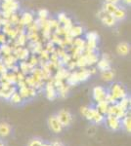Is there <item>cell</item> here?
Instances as JSON below:
<instances>
[{
	"label": "cell",
	"mask_w": 131,
	"mask_h": 146,
	"mask_svg": "<svg viewBox=\"0 0 131 146\" xmlns=\"http://www.w3.org/2000/svg\"><path fill=\"white\" fill-rule=\"evenodd\" d=\"M101 78L102 80H104V81H106V82L113 81L114 78H115V72L112 71L111 69L104 70V71H102L101 73Z\"/></svg>",
	"instance_id": "cell-17"
},
{
	"label": "cell",
	"mask_w": 131,
	"mask_h": 146,
	"mask_svg": "<svg viewBox=\"0 0 131 146\" xmlns=\"http://www.w3.org/2000/svg\"><path fill=\"white\" fill-rule=\"evenodd\" d=\"M80 114L83 117H85L87 120L92 121L96 124H100L104 121L105 117L103 114H101L97 108H89L87 106H82L80 107Z\"/></svg>",
	"instance_id": "cell-1"
},
{
	"label": "cell",
	"mask_w": 131,
	"mask_h": 146,
	"mask_svg": "<svg viewBox=\"0 0 131 146\" xmlns=\"http://www.w3.org/2000/svg\"><path fill=\"white\" fill-rule=\"evenodd\" d=\"M45 92H46V96L47 98L50 100H55L57 96V91L56 88H55L54 84H53V80H50L48 83L46 84V87H45Z\"/></svg>",
	"instance_id": "cell-9"
},
{
	"label": "cell",
	"mask_w": 131,
	"mask_h": 146,
	"mask_svg": "<svg viewBox=\"0 0 131 146\" xmlns=\"http://www.w3.org/2000/svg\"><path fill=\"white\" fill-rule=\"evenodd\" d=\"M67 18H68V17H67V16L64 13L59 14V16H58V22H59V23H63L66 21Z\"/></svg>",
	"instance_id": "cell-38"
},
{
	"label": "cell",
	"mask_w": 131,
	"mask_h": 146,
	"mask_svg": "<svg viewBox=\"0 0 131 146\" xmlns=\"http://www.w3.org/2000/svg\"><path fill=\"white\" fill-rule=\"evenodd\" d=\"M83 32V28L80 25H73L71 27V29L69 30V35L71 37H78L79 35H81Z\"/></svg>",
	"instance_id": "cell-16"
},
{
	"label": "cell",
	"mask_w": 131,
	"mask_h": 146,
	"mask_svg": "<svg viewBox=\"0 0 131 146\" xmlns=\"http://www.w3.org/2000/svg\"><path fill=\"white\" fill-rule=\"evenodd\" d=\"M98 38H99V35L97 32H95V31L88 32V33L86 34L87 41H98Z\"/></svg>",
	"instance_id": "cell-28"
},
{
	"label": "cell",
	"mask_w": 131,
	"mask_h": 146,
	"mask_svg": "<svg viewBox=\"0 0 131 146\" xmlns=\"http://www.w3.org/2000/svg\"><path fill=\"white\" fill-rule=\"evenodd\" d=\"M109 103L106 100H102L97 102V110L103 115H106L108 112V108H109Z\"/></svg>",
	"instance_id": "cell-19"
},
{
	"label": "cell",
	"mask_w": 131,
	"mask_h": 146,
	"mask_svg": "<svg viewBox=\"0 0 131 146\" xmlns=\"http://www.w3.org/2000/svg\"><path fill=\"white\" fill-rule=\"evenodd\" d=\"M0 146H4V143H3V142H2V141H1V140H0Z\"/></svg>",
	"instance_id": "cell-46"
},
{
	"label": "cell",
	"mask_w": 131,
	"mask_h": 146,
	"mask_svg": "<svg viewBox=\"0 0 131 146\" xmlns=\"http://www.w3.org/2000/svg\"><path fill=\"white\" fill-rule=\"evenodd\" d=\"M105 100H106L110 105H111V104H116V103L118 102V100H116V98H114V96H112L110 93L109 94L107 93V96H106V98H105Z\"/></svg>",
	"instance_id": "cell-34"
},
{
	"label": "cell",
	"mask_w": 131,
	"mask_h": 146,
	"mask_svg": "<svg viewBox=\"0 0 131 146\" xmlns=\"http://www.w3.org/2000/svg\"><path fill=\"white\" fill-rule=\"evenodd\" d=\"M42 146H52V145L51 144H43Z\"/></svg>",
	"instance_id": "cell-47"
},
{
	"label": "cell",
	"mask_w": 131,
	"mask_h": 146,
	"mask_svg": "<svg viewBox=\"0 0 131 146\" xmlns=\"http://www.w3.org/2000/svg\"><path fill=\"white\" fill-rule=\"evenodd\" d=\"M98 17L100 18L101 22L103 23L105 25H107V27H114V25H116V19L113 17V15L107 13V12H105L104 10H101L99 12Z\"/></svg>",
	"instance_id": "cell-5"
},
{
	"label": "cell",
	"mask_w": 131,
	"mask_h": 146,
	"mask_svg": "<svg viewBox=\"0 0 131 146\" xmlns=\"http://www.w3.org/2000/svg\"><path fill=\"white\" fill-rule=\"evenodd\" d=\"M107 3H113V4H118L121 0H105Z\"/></svg>",
	"instance_id": "cell-43"
},
{
	"label": "cell",
	"mask_w": 131,
	"mask_h": 146,
	"mask_svg": "<svg viewBox=\"0 0 131 146\" xmlns=\"http://www.w3.org/2000/svg\"><path fill=\"white\" fill-rule=\"evenodd\" d=\"M48 125H49V128L51 129L53 133H59L62 131V129H63V126L61 125V123L59 122L58 118H57V116H50L49 119H48Z\"/></svg>",
	"instance_id": "cell-6"
},
{
	"label": "cell",
	"mask_w": 131,
	"mask_h": 146,
	"mask_svg": "<svg viewBox=\"0 0 131 146\" xmlns=\"http://www.w3.org/2000/svg\"><path fill=\"white\" fill-rule=\"evenodd\" d=\"M11 52H12V49H11L10 46L2 44L1 48H0V53L4 54L5 56H9V55H11Z\"/></svg>",
	"instance_id": "cell-30"
},
{
	"label": "cell",
	"mask_w": 131,
	"mask_h": 146,
	"mask_svg": "<svg viewBox=\"0 0 131 146\" xmlns=\"http://www.w3.org/2000/svg\"><path fill=\"white\" fill-rule=\"evenodd\" d=\"M4 3H8V4H11V3H14L16 2V0H3Z\"/></svg>",
	"instance_id": "cell-45"
},
{
	"label": "cell",
	"mask_w": 131,
	"mask_h": 146,
	"mask_svg": "<svg viewBox=\"0 0 131 146\" xmlns=\"http://www.w3.org/2000/svg\"><path fill=\"white\" fill-rule=\"evenodd\" d=\"M42 145H43L42 141L39 140V139H37V138H35V139H32L30 142V144H28V146H42Z\"/></svg>",
	"instance_id": "cell-37"
},
{
	"label": "cell",
	"mask_w": 131,
	"mask_h": 146,
	"mask_svg": "<svg viewBox=\"0 0 131 146\" xmlns=\"http://www.w3.org/2000/svg\"><path fill=\"white\" fill-rule=\"evenodd\" d=\"M75 64L77 66L80 67V68H84L87 65V62H86V58H85L84 55H81L77 58V62H75Z\"/></svg>",
	"instance_id": "cell-24"
},
{
	"label": "cell",
	"mask_w": 131,
	"mask_h": 146,
	"mask_svg": "<svg viewBox=\"0 0 131 146\" xmlns=\"http://www.w3.org/2000/svg\"><path fill=\"white\" fill-rule=\"evenodd\" d=\"M1 19H2V13L0 12V20H1Z\"/></svg>",
	"instance_id": "cell-48"
},
{
	"label": "cell",
	"mask_w": 131,
	"mask_h": 146,
	"mask_svg": "<svg viewBox=\"0 0 131 146\" xmlns=\"http://www.w3.org/2000/svg\"><path fill=\"white\" fill-rule=\"evenodd\" d=\"M122 119H123V121H122L123 127H124V129H126L127 133H130L131 131V117L129 115H126Z\"/></svg>",
	"instance_id": "cell-23"
},
{
	"label": "cell",
	"mask_w": 131,
	"mask_h": 146,
	"mask_svg": "<svg viewBox=\"0 0 131 146\" xmlns=\"http://www.w3.org/2000/svg\"><path fill=\"white\" fill-rule=\"evenodd\" d=\"M113 17L116 19V21L124 20V19L126 18V11L123 8H120V7H118V8L116 10L115 13L113 14Z\"/></svg>",
	"instance_id": "cell-18"
},
{
	"label": "cell",
	"mask_w": 131,
	"mask_h": 146,
	"mask_svg": "<svg viewBox=\"0 0 131 146\" xmlns=\"http://www.w3.org/2000/svg\"><path fill=\"white\" fill-rule=\"evenodd\" d=\"M28 95H30V96H36V89L32 88V87H28Z\"/></svg>",
	"instance_id": "cell-40"
},
{
	"label": "cell",
	"mask_w": 131,
	"mask_h": 146,
	"mask_svg": "<svg viewBox=\"0 0 131 146\" xmlns=\"http://www.w3.org/2000/svg\"><path fill=\"white\" fill-rule=\"evenodd\" d=\"M110 94H111L118 101L121 100V98L127 96V93H126L125 88L121 84H118V83H115L112 85Z\"/></svg>",
	"instance_id": "cell-2"
},
{
	"label": "cell",
	"mask_w": 131,
	"mask_h": 146,
	"mask_svg": "<svg viewBox=\"0 0 131 146\" xmlns=\"http://www.w3.org/2000/svg\"><path fill=\"white\" fill-rule=\"evenodd\" d=\"M116 104H118V106L121 108V109L127 111L128 107H129V105H130V100L127 98V96H125V98H121V100H120L118 102H116Z\"/></svg>",
	"instance_id": "cell-20"
},
{
	"label": "cell",
	"mask_w": 131,
	"mask_h": 146,
	"mask_svg": "<svg viewBox=\"0 0 131 146\" xmlns=\"http://www.w3.org/2000/svg\"><path fill=\"white\" fill-rule=\"evenodd\" d=\"M107 124L109 128L113 131H118L120 128V119L116 118L114 115H108L107 116Z\"/></svg>",
	"instance_id": "cell-8"
},
{
	"label": "cell",
	"mask_w": 131,
	"mask_h": 146,
	"mask_svg": "<svg viewBox=\"0 0 131 146\" xmlns=\"http://www.w3.org/2000/svg\"><path fill=\"white\" fill-rule=\"evenodd\" d=\"M107 115H114V116H116V118L122 119L123 117H125L126 115H127V111H125V110L121 109V108L116 103V104L109 105Z\"/></svg>",
	"instance_id": "cell-4"
},
{
	"label": "cell",
	"mask_w": 131,
	"mask_h": 146,
	"mask_svg": "<svg viewBox=\"0 0 131 146\" xmlns=\"http://www.w3.org/2000/svg\"><path fill=\"white\" fill-rule=\"evenodd\" d=\"M57 118H58L59 122L61 123V125L64 127H68L70 126L73 122V117H71V114L68 110H65V109H62L59 111L58 114L56 115Z\"/></svg>",
	"instance_id": "cell-3"
},
{
	"label": "cell",
	"mask_w": 131,
	"mask_h": 146,
	"mask_svg": "<svg viewBox=\"0 0 131 146\" xmlns=\"http://www.w3.org/2000/svg\"><path fill=\"white\" fill-rule=\"evenodd\" d=\"M38 17L40 21H46V19L48 18V11L46 9H41L38 12Z\"/></svg>",
	"instance_id": "cell-31"
},
{
	"label": "cell",
	"mask_w": 131,
	"mask_h": 146,
	"mask_svg": "<svg viewBox=\"0 0 131 146\" xmlns=\"http://www.w3.org/2000/svg\"><path fill=\"white\" fill-rule=\"evenodd\" d=\"M56 90H58L59 94H60V96H62V98H65V96H67V94H68V92H69V86L66 84H63V85H61L59 88H57Z\"/></svg>",
	"instance_id": "cell-26"
},
{
	"label": "cell",
	"mask_w": 131,
	"mask_h": 146,
	"mask_svg": "<svg viewBox=\"0 0 131 146\" xmlns=\"http://www.w3.org/2000/svg\"><path fill=\"white\" fill-rule=\"evenodd\" d=\"M16 77H17V82L18 81H24L25 80V74H24L23 72H18L17 73V75H16Z\"/></svg>",
	"instance_id": "cell-39"
},
{
	"label": "cell",
	"mask_w": 131,
	"mask_h": 146,
	"mask_svg": "<svg viewBox=\"0 0 131 146\" xmlns=\"http://www.w3.org/2000/svg\"><path fill=\"white\" fill-rule=\"evenodd\" d=\"M11 133V127L6 122L0 123V137H7Z\"/></svg>",
	"instance_id": "cell-13"
},
{
	"label": "cell",
	"mask_w": 131,
	"mask_h": 146,
	"mask_svg": "<svg viewBox=\"0 0 131 146\" xmlns=\"http://www.w3.org/2000/svg\"><path fill=\"white\" fill-rule=\"evenodd\" d=\"M51 145H52V146H64L61 142H59V141H54V142L52 143Z\"/></svg>",
	"instance_id": "cell-44"
},
{
	"label": "cell",
	"mask_w": 131,
	"mask_h": 146,
	"mask_svg": "<svg viewBox=\"0 0 131 146\" xmlns=\"http://www.w3.org/2000/svg\"><path fill=\"white\" fill-rule=\"evenodd\" d=\"M97 66H98V69H100L101 71L111 69V62H110V60L106 58H101V60L97 62Z\"/></svg>",
	"instance_id": "cell-15"
},
{
	"label": "cell",
	"mask_w": 131,
	"mask_h": 146,
	"mask_svg": "<svg viewBox=\"0 0 131 146\" xmlns=\"http://www.w3.org/2000/svg\"><path fill=\"white\" fill-rule=\"evenodd\" d=\"M69 73L67 70H65V69H59L58 70V72H57V75H56V77L55 78L56 79H59V80H66L67 78H68V76H69Z\"/></svg>",
	"instance_id": "cell-25"
},
{
	"label": "cell",
	"mask_w": 131,
	"mask_h": 146,
	"mask_svg": "<svg viewBox=\"0 0 131 146\" xmlns=\"http://www.w3.org/2000/svg\"><path fill=\"white\" fill-rule=\"evenodd\" d=\"M28 58V51L27 49H20V53H19V58L22 60H27Z\"/></svg>",
	"instance_id": "cell-32"
},
{
	"label": "cell",
	"mask_w": 131,
	"mask_h": 146,
	"mask_svg": "<svg viewBox=\"0 0 131 146\" xmlns=\"http://www.w3.org/2000/svg\"><path fill=\"white\" fill-rule=\"evenodd\" d=\"M130 52V47L129 44L126 42H121L116 46V53L120 56H127Z\"/></svg>",
	"instance_id": "cell-11"
},
{
	"label": "cell",
	"mask_w": 131,
	"mask_h": 146,
	"mask_svg": "<svg viewBox=\"0 0 131 146\" xmlns=\"http://www.w3.org/2000/svg\"><path fill=\"white\" fill-rule=\"evenodd\" d=\"M75 76H77V82L85 81L91 76V72H90L89 69L81 68V70H79V71H75Z\"/></svg>",
	"instance_id": "cell-10"
},
{
	"label": "cell",
	"mask_w": 131,
	"mask_h": 146,
	"mask_svg": "<svg viewBox=\"0 0 131 146\" xmlns=\"http://www.w3.org/2000/svg\"><path fill=\"white\" fill-rule=\"evenodd\" d=\"M20 91H19V94L22 96V98H30V95H28V87H23V88H19Z\"/></svg>",
	"instance_id": "cell-29"
},
{
	"label": "cell",
	"mask_w": 131,
	"mask_h": 146,
	"mask_svg": "<svg viewBox=\"0 0 131 146\" xmlns=\"http://www.w3.org/2000/svg\"><path fill=\"white\" fill-rule=\"evenodd\" d=\"M26 41H27V35H26V34H20V36H19V39H18L19 45H20V46L25 45Z\"/></svg>",
	"instance_id": "cell-36"
},
{
	"label": "cell",
	"mask_w": 131,
	"mask_h": 146,
	"mask_svg": "<svg viewBox=\"0 0 131 146\" xmlns=\"http://www.w3.org/2000/svg\"><path fill=\"white\" fill-rule=\"evenodd\" d=\"M27 38H30L33 43H36V42H38V36H37V34L35 33V32H32V33H28V35H27Z\"/></svg>",
	"instance_id": "cell-35"
},
{
	"label": "cell",
	"mask_w": 131,
	"mask_h": 146,
	"mask_svg": "<svg viewBox=\"0 0 131 146\" xmlns=\"http://www.w3.org/2000/svg\"><path fill=\"white\" fill-rule=\"evenodd\" d=\"M68 65H69V68H70V69H73V68L77 66V64H75V62H71V60L68 62Z\"/></svg>",
	"instance_id": "cell-42"
},
{
	"label": "cell",
	"mask_w": 131,
	"mask_h": 146,
	"mask_svg": "<svg viewBox=\"0 0 131 146\" xmlns=\"http://www.w3.org/2000/svg\"><path fill=\"white\" fill-rule=\"evenodd\" d=\"M9 100H10L11 102L14 103V104H19V103H21L23 101V98H22V96H20L19 92H14Z\"/></svg>",
	"instance_id": "cell-22"
},
{
	"label": "cell",
	"mask_w": 131,
	"mask_h": 146,
	"mask_svg": "<svg viewBox=\"0 0 131 146\" xmlns=\"http://www.w3.org/2000/svg\"><path fill=\"white\" fill-rule=\"evenodd\" d=\"M118 8V4H113V3H105V5H104V8H103V10L105 12H107V13H109V14H111V15H113L114 13L116 12V9Z\"/></svg>",
	"instance_id": "cell-21"
},
{
	"label": "cell",
	"mask_w": 131,
	"mask_h": 146,
	"mask_svg": "<svg viewBox=\"0 0 131 146\" xmlns=\"http://www.w3.org/2000/svg\"><path fill=\"white\" fill-rule=\"evenodd\" d=\"M84 56L86 58L87 65H89V66H92V65H94L95 63H97V62H98V56L93 53V51L86 50V53H85Z\"/></svg>",
	"instance_id": "cell-12"
},
{
	"label": "cell",
	"mask_w": 131,
	"mask_h": 146,
	"mask_svg": "<svg viewBox=\"0 0 131 146\" xmlns=\"http://www.w3.org/2000/svg\"><path fill=\"white\" fill-rule=\"evenodd\" d=\"M32 23H33V16L32 14L28 13V12L23 14L22 18L20 19V22H19L20 25H28Z\"/></svg>",
	"instance_id": "cell-14"
},
{
	"label": "cell",
	"mask_w": 131,
	"mask_h": 146,
	"mask_svg": "<svg viewBox=\"0 0 131 146\" xmlns=\"http://www.w3.org/2000/svg\"><path fill=\"white\" fill-rule=\"evenodd\" d=\"M0 55H1V53H0Z\"/></svg>",
	"instance_id": "cell-49"
},
{
	"label": "cell",
	"mask_w": 131,
	"mask_h": 146,
	"mask_svg": "<svg viewBox=\"0 0 131 146\" xmlns=\"http://www.w3.org/2000/svg\"><path fill=\"white\" fill-rule=\"evenodd\" d=\"M73 44L75 45V48H79V49H84L85 47V41H83L81 38H75L73 39Z\"/></svg>",
	"instance_id": "cell-27"
},
{
	"label": "cell",
	"mask_w": 131,
	"mask_h": 146,
	"mask_svg": "<svg viewBox=\"0 0 131 146\" xmlns=\"http://www.w3.org/2000/svg\"><path fill=\"white\" fill-rule=\"evenodd\" d=\"M32 68V66H30V64H28V62H21V64H20V69L22 70L21 72H23L24 74L25 73H27L28 70Z\"/></svg>",
	"instance_id": "cell-33"
},
{
	"label": "cell",
	"mask_w": 131,
	"mask_h": 146,
	"mask_svg": "<svg viewBox=\"0 0 131 146\" xmlns=\"http://www.w3.org/2000/svg\"><path fill=\"white\" fill-rule=\"evenodd\" d=\"M106 96H107V91L105 90L103 87L97 86L93 89V98H94V100L97 101V102L105 100Z\"/></svg>",
	"instance_id": "cell-7"
},
{
	"label": "cell",
	"mask_w": 131,
	"mask_h": 146,
	"mask_svg": "<svg viewBox=\"0 0 131 146\" xmlns=\"http://www.w3.org/2000/svg\"><path fill=\"white\" fill-rule=\"evenodd\" d=\"M6 42V34H4L3 32L0 33V43L4 44Z\"/></svg>",
	"instance_id": "cell-41"
}]
</instances>
